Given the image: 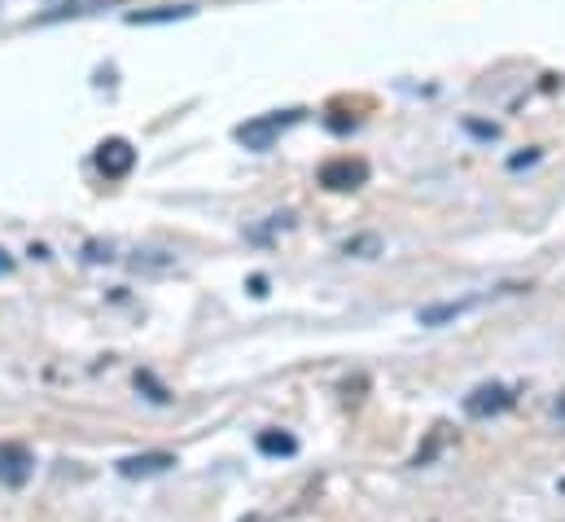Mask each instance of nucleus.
<instances>
[{
	"label": "nucleus",
	"mask_w": 565,
	"mask_h": 522,
	"mask_svg": "<svg viewBox=\"0 0 565 522\" xmlns=\"http://www.w3.org/2000/svg\"><path fill=\"white\" fill-rule=\"evenodd\" d=\"M298 119H302V110H273V114L246 119V123L237 127V141H242L246 149L264 154V149H273V145H277V136H281L285 127H293Z\"/></svg>",
	"instance_id": "obj_1"
},
{
	"label": "nucleus",
	"mask_w": 565,
	"mask_h": 522,
	"mask_svg": "<svg viewBox=\"0 0 565 522\" xmlns=\"http://www.w3.org/2000/svg\"><path fill=\"white\" fill-rule=\"evenodd\" d=\"M364 180H368V163H364V158H346V154H342V158H329V163L320 167V185H324V189H337V193H342V189H359Z\"/></svg>",
	"instance_id": "obj_2"
},
{
	"label": "nucleus",
	"mask_w": 565,
	"mask_h": 522,
	"mask_svg": "<svg viewBox=\"0 0 565 522\" xmlns=\"http://www.w3.org/2000/svg\"><path fill=\"white\" fill-rule=\"evenodd\" d=\"M97 167H101V176H110V180L128 176V171L136 167V149H132V141H123V136H106V141L97 145Z\"/></svg>",
	"instance_id": "obj_3"
},
{
	"label": "nucleus",
	"mask_w": 565,
	"mask_h": 522,
	"mask_svg": "<svg viewBox=\"0 0 565 522\" xmlns=\"http://www.w3.org/2000/svg\"><path fill=\"white\" fill-rule=\"evenodd\" d=\"M505 409H513V391L509 387H500V382H483L478 391H469L465 396V413L469 418H496V413H505Z\"/></svg>",
	"instance_id": "obj_4"
},
{
	"label": "nucleus",
	"mask_w": 565,
	"mask_h": 522,
	"mask_svg": "<svg viewBox=\"0 0 565 522\" xmlns=\"http://www.w3.org/2000/svg\"><path fill=\"white\" fill-rule=\"evenodd\" d=\"M35 470V457L22 444H0V484L4 488H22Z\"/></svg>",
	"instance_id": "obj_5"
},
{
	"label": "nucleus",
	"mask_w": 565,
	"mask_h": 522,
	"mask_svg": "<svg viewBox=\"0 0 565 522\" xmlns=\"http://www.w3.org/2000/svg\"><path fill=\"white\" fill-rule=\"evenodd\" d=\"M171 466H176L171 453H145V457L119 462V475H123V479H149V475H163V470H171Z\"/></svg>",
	"instance_id": "obj_6"
},
{
	"label": "nucleus",
	"mask_w": 565,
	"mask_h": 522,
	"mask_svg": "<svg viewBox=\"0 0 565 522\" xmlns=\"http://www.w3.org/2000/svg\"><path fill=\"white\" fill-rule=\"evenodd\" d=\"M483 299H456V303H430V308H421L417 312V321L421 325H452L456 316H465V312H474Z\"/></svg>",
	"instance_id": "obj_7"
},
{
	"label": "nucleus",
	"mask_w": 565,
	"mask_h": 522,
	"mask_svg": "<svg viewBox=\"0 0 565 522\" xmlns=\"http://www.w3.org/2000/svg\"><path fill=\"white\" fill-rule=\"evenodd\" d=\"M198 9L193 4H163V9H141V13H128V22L132 26H145V22H176V18H193Z\"/></svg>",
	"instance_id": "obj_8"
},
{
	"label": "nucleus",
	"mask_w": 565,
	"mask_h": 522,
	"mask_svg": "<svg viewBox=\"0 0 565 522\" xmlns=\"http://www.w3.org/2000/svg\"><path fill=\"white\" fill-rule=\"evenodd\" d=\"M259 453L264 457H293L298 453V440L289 431H264L259 435Z\"/></svg>",
	"instance_id": "obj_9"
},
{
	"label": "nucleus",
	"mask_w": 565,
	"mask_h": 522,
	"mask_svg": "<svg viewBox=\"0 0 565 522\" xmlns=\"http://www.w3.org/2000/svg\"><path fill=\"white\" fill-rule=\"evenodd\" d=\"M101 4H114V0H66V4H57L48 18H79V13H92V9H101Z\"/></svg>",
	"instance_id": "obj_10"
},
{
	"label": "nucleus",
	"mask_w": 565,
	"mask_h": 522,
	"mask_svg": "<svg viewBox=\"0 0 565 522\" xmlns=\"http://www.w3.org/2000/svg\"><path fill=\"white\" fill-rule=\"evenodd\" d=\"M377 246H381L377 237H355V242H346L342 251H346V255H359V251H377Z\"/></svg>",
	"instance_id": "obj_11"
},
{
	"label": "nucleus",
	"mask_w": 565,
	"mask_h": 522,
	"mask_svg": "<svg viewBox=\"0 0 565 522\" xmlns=\"http://www.w3.org/2000/svg\"><path fill=\"white\" fill-rule=\"evenodd\" d=\"M553 418H557V426H562V431H565V396H562V400H557V409H553Z\"/></svg>",
	"instance_id": "obj_12"
},
{
	"label": "nucleus",
	"mask_w": 565,
	"mask_h": 522,
	"mask_svg": "<svg viewBox=\"0 0 565 522\" xmlns=\"http://www.w3.org/2000/svg\"><path fill=\"white\" fill-rule=\"evenodd\" d=\"M9 268H13V259H9V251H4V246H0V277H4V273H9Z\"/></svg>",
	"instance_id": "obj_13"
}]
</instances>
